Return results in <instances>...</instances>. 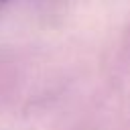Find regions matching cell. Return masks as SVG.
Instances as JSON below:
<instances>
[{"instance_id": "cell-1", "label": "cell", "mask_w": 130, "mask_h": 130, "mask_svg": "<svg viewBox=\"0 0 130 130\" xmlns=\"http://www.w3.org/2000/svg\"><path fill=\"white\" fill-rule=\"evenodd\" d=\"M0 2H6V0H0Z\"/></svg>"}]
</instances>
